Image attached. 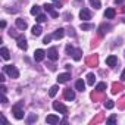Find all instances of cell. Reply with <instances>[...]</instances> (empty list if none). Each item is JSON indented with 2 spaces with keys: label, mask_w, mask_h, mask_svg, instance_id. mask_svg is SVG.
Wrapping results in <instances>:
<instances>
[{
  "label": "cell",
  "mask_w": 125,
  "mask_h": 125,
  "mask_svg": "<svg viewBox=\"0 0 125 125\" xmlns=\"http://www.w3.org/2000/svg\"><path fill=\"white\" fill-rule=\"evenodd\" d=\"M3 72L8 74L10 78H18V77H19V71H18L13 65H6V66H3Z\"/></svg>",
  "instance_id": "cell-1"
},
{
  "label": "cell",
  "mask_w": 125,
  "mask_h": 125,
  "mask_svg": "<svg viewBox=\"0 0 125 125\" xmlns=\"http://www.w3.org/2000/svg\"><path fill=\"white\" fill-rule=\"evenodd\" d=\"M21 106H22V103H18V104L12 106V113H13V116L16 119H22L24 118V110H22Z\"/></svg>",
  "instance_id": "cell-2"
},
{
  "label": "cell",
  "mask_w": 125,
  "mask_h": 125,
  "mask_svg": "<svg viewBox=\"0 0 125 125\" xmlns=\"http://www.w3.org/2000/svg\"><path fill=\"white\" fill-rule=\"evenodd\" d=\"M53 109L57 110V112H60L62 115H68V107L65 104H62L60 102H54L53 103Z\"/></svg>",
  "instance_id": "cell-3"
},
{
  "label": "cell",
  "mask_w": 125,
  "mask_h": 125,
  "mask_svg": "<svg viewBox=\"0 0 125 125\" xmlns=\"http://www.w3.org/2000/svg\"><path fill=\"white\" fill-rule=\"evenodd\" d=\"M47 57L50 59V60H57V57H59V54H57V49L56 47H50L49 50H47Z\"/></svg>",
  "instance_id": "cell-4"
},
{
  "label": "cell",
  "mask_w": 125,
  "mask_h": 125,
  "mask_svg": "<svg viewBox=\"0 0 125 125\" xmlns=\"http://www.w3.org/2000/svg\"><path fill=\"white\" fill-rule=\"evenodd\" d=\"M80 18H81L83 21H90V19H91V13H90V10L85 9V8H83V9L80 10Z\"/></svg>",
  "instance_id": "cell-5"
},
{
  "label": "cell",
  "mask_w": 125,
  "mask_h": 125,
  "mask_svg": "<svg viewBox=\"0 0 125 125\" xmlns=\"http://www.w3.org/2000/svg\"><path fill=\"white\" fill-rule=\"evenodd\" d=\"M116 63H118V57H116V56L110 54V56H107V57H106V65H107V66L113 68Z\"/></svg>",
  "instance_id": "cell-6"
},
{
  "label": "cell",
  "mask_w": 125,
  "mask_h": 125,
  "mask_svg": "<svg viewBox=\"0 0 125 125\" xmlns=\"http://www.w3.org/2000/svg\"><path fill=\"white\" fill-rule=\"evenodd\" d=\"M44 56H46V52L41 50V49H37V50L34 52V59H35L37 62H41V60L44 59Z\"/></svg>",
  "instance_id": "cell-7"
},
{
  "label": "cell",
  "mask_w": 125,
  "mask_h": 125,
  "mask_svg": "<svg viewBox=\"0 0 125 125\" xmlns=\"http://www.w3.org/2000/svg\"><path fill=\"white\" fill-rule=\"evenodd\" d=\"M69 78H71V74H69V72L59 74V77H57V83H59V84H62V83H66Z\"/></svg>",
  "instance_id": "cell-8"
},
{
  "label": "cell",
  "mask_w": 125,
  "mask_h": 125,
  "mask_svg": "<svg viewBox=\"0 0 125 125\" xmlns=\"http://www.w3.org/2000/svg\"><path fill=\"white\" fill-rule=\"evenodd\" d=\"M46 122H47V124H59V122H60V119H59V116H57V115H47Z\"/></svg>",
  "instance_id": "cell-9"
},
{
  "label": "cell",
  "mask_w": 125,
  "mask_h": 125,
  "mask_svg": "<svg viewBox=\"0 0 125 125\" xmlns=\"http://www.w3.org/2000/svg\"><path fill=\"white\" fill-rule=\"evenodd\" d=\"M18 47L22 49V50H27V49H28V44H27L25 37H19V38H18Z\"/></svg>",
  "instance_id": "cell-10"
},
{
  "label": "cell",
  "mask_w": 125,
  "mask_h": 125,
  "mask_svg": "<svg viewBox=\"0 0 125 125\" xmlns=\"http://www.w3.org/2000/svg\"><path fill=\"white\" fill-rule=\"evenodd\" d=\"M115 16H116V12H115V9H112V8L106 9V12H104V18H107V19H113Z\"/></svg>",
  "instance_id": "cell-11"
},
{
  "label": "cell",
  "mask_w": 125,
  "mask_h": 125,
  "mask_svg": "<svg viewBox=\"0 0 125 125\" xmlns=\"http://www.w3.org/2000/svg\"><path fill=\"white\" fill-rule=\"evenodd\" d=\"M65 35V30L63 28H59V30H56V32L53 34V38H56V40H60L62 37Z\"/></svg>",
  "instance_id": "cell-12"
},
{
  "label": "cell",
  "mask_w": 125,
  "mask_h": 125,
  "mask_svg": "<svg viewBox=\"0 0 125 125\" xmlns=\"http://www.w3.org/2000/svg\"><path fill=\"white\" fill-rule=\"evenodd\" d=\"M72 57H74V60H81V57H83V50L81 49H77V50H74V53H72Z\"/></svg>",
  "instance_id": "cell-13"
},
{
  "label": "cell",
  "mask_w": 125,
  "mask_h": 125,
  "mask_svg": "<svg viewBox=\"0 0 125 125\" xmlns=\"http://www.w3.org/2000/svg\"><path fill=\"white\" fill-rule=\"evenodd\" d=\"M65 99H66V100H74V99H75V93H74L71 88H66V90H65Z\"/></svg>",
  "instance_id": "cell-14"
},
{
  "label": "cell",
  "mask_w": 125,
  "mask_h": 125,
  "mask_svg": "<svg viewBox=\"0 0 125 125\" xmlns=\"http://www.w3.org/2000/svg\"><path fill=\"white\" fill-rule=\"evenodd\" d=\"M53 8H54V6H52V5H44V9H46L47 12H50L53 18H57V16H59V13H57V12H54V10H53Z\"/></svg>",
  "instance_id": "cell-15"
},
{
  "label": "cell",
  "mask_w": 125,
  "mask_h": 125,
  "mask_svg": "<svg viewBox=\"0 0 125 125\" xmlns=\"http://www.w3.org/2000/svg\"><path fill=\"white\" fill-rule=\"evenodd\" d=\"M75 88H77L78 91H84V90H85V83H84L83 80H78V81L75 83Z\"/></svg>",
  "instance_id": "cell-16"
},
{
  "label": "cell",
  "mask_w": 125,
  "mask_h": 125,
  "mask_svg": "<svg viewBox=\"0 0 125 125\" xmlns=\"http://www.w3.org/2000/svg\"><path fill=\"white\" fill-rule=\"evenodd\" d=\"M16 27H18L21 31H24V30L27 28V22H25L24 19H21V18H19V19H16Z\"/></svg>",
  "instance_id": "cell-17"
},
{
  "label": "cell",
  "mask_w": 125,
  "mask_h": 125,
  "mask_svg": "<svg viewBox=\"0 0 125 125\" xmlns=\"http://www.w3.org/2000/svg\"><path fill=\"white\" fill-rule=\"evenodd\" d=\"M0 53H2V57H3L5 60H8V59L10 57V53H9V50H8L6 47H2V50H0Z\"/></svg>",
  "instance_id": "cell-18"
},
{
  "label": "cell",
  "mask_w": 125,
  "mask_h": 125,
  "mask_svg": "<svg viewBox=\"0 0 125 125\" xmlns=\"http://www.w3.org/2000/svg\"><path fill=\"white\" fill-rule=\"evenodd\" d=\"M94 81H96V75L94 74H88L87 75V84L88 85H94Z\"/></svg>",
  "instance_id": "cell-19"
},
{
  "label": "cell",
  "mask_w": 125,
  "mask_h": 125,
  "mask_svg": "<svg viewBox=\"0 0 125 125\" xmlns=\"http://www.w3.org/2000/svg\"><path fill=\"white\" fill-rule=\"evenodd\" d=\"M57 90H59V87H57V85H53V87H50L49 96H50V97H54V96L57 94Z\"/></svg>",
  "instance_id": "cell-20"
},
{
  "label": "cell",
  "mask_w": 125,
  "mask_h": 125,
  "mask_svg": "<svg viewBox=\"0 0 125 125\" xmlns=\"http://www.w3.org/2000/svg\"><path fill=\"white\" fill-rule=\"evenodd\" d=\"M32 34H34L35 37L40 35V34H41V27H40V25H34V27H32Z\"/></svg>",
  "instance_id": "cell-21"
},
{
  "label": "cell",
  "mask_w": 125,
  "mask_h": 125,
  "mask_svg": "<svg viewBox=\"0 0 125 125\" xmlns=\"http://www.w3.org/2000/svg\"><path fill=\"white\" fill-rule=\"evenodd\" d=\"M106 90V83H99L97 85H96V91H104Z\"/></svg>",
  "instance_id": "cell-22"
},
{
  "label": "cell",
  "mask_w": 125,
  "mask_h": 125,
  "mask_svg": "<svg viewBox=\"0 0 125 125\" xmlns=\"http://www.w3.org/2000/svg\"><path fill=\"white\" fill-rule=\"evenodd\" d=\"M90 3H91V6H93L94 9H100V6H102L100 0H90Z\"/></svg>",
  "instance_id": "cell-23"
},
{
  "label": "cell",
  "mask_w": 125,
  "mask_h": 125,
  "mask_svg": "<svg viewBox=\"0 0 125 125\" xmlns=\"http://www.w3.org/2000/svg\"><path fill=\"white\" fill-rule=\"evenodd\" d=\"M31 15H40V6H32L31 8Z\"/></svg>",
  "instance_id": "cell-24"
},
{
  "label": "cell",
  "mask_w": 125,
  "mask_h": 125,
  "mask_svg": "<svg viewBox=\"0 0 125 125\" xmlns=\"http://www.w3.org/2000/svg\"><path fill=\"white\" fill-rule=\"evenodd\" d=\"M109 28H110L109 25H102V27L99 28V34H100V35H104V30H109Z\"/></svg>",
  "instance_id": "cell-25"
},
{
  "label": "cell",
  "mask_w": 125,
  "mask_h": 125,
  "mask_svg": "<svg viewBox=\"0 0 125 125\" xmlns=\"http://www.w3.org/2000/svg\"><path fill=\"white\" fill-rule=\"evenodd\" d=\"M113 106H115V103H113L112 100H107V102L104 103V107H106V109H112Z\"/></svg>",
  "instance_id": "cell-26"
},
{
  "label": "cell",
  "mask_w": 125,
  "mask_h": 125,
  "mask_svg": "<svg viewBox=\"0 0 125 125\" xmlns=\"http://www.w3.org/2000/svg\"><path fill=\"white\" fill-rule=\"evenodd\" d=\"M46 21V16L44 15H37V22L38 24H41V22H44Z\"/></svg>",
  "instance_id": "cell-27"
},
{
  "label": "cell",
  "mask_w": 125,
  "mask_h": 125,
  "mask_svg": "<svg viewBox=\"0 0 125 125\" xmlns=\"http://www.w3.org/2000/svg\"><path fill=\"white\" fill-rule=\"evenodd\" d=\"M66 53H68V54H72V53H74V47H72L71 44L66 46Z\"/></svg>",
  "instance_id": "cell-28"
},
{
  "label": "cell",
  "mask_w": 125,
  "mask_h": 125,
  "mask_svg": "<svg viewBox=\"0 0 125 125\" xmlns=\"http://www.w3.org/2000/svg\"><path fill=\"white\" fill-rule=\"evenodd\" d=\"M34 121H37V115H35V113H34V115H31V116L28 118V121H27V122H28V124H31V122H34Z\"/></svg>",
  "instance_id": "cell-29"
},
{
  "label": "cell",
  "mask_w": 125,
  "mask_h": 125,
  "mask_svg": "<svg viewBox=\"0 0 125 125\" xmlns=\"http://www.w3.org/2000/svg\"><path fill=\"white\" fill-rule=\"evenodd\" d=\"M50 40H52V35H46V37H44V40H43V43H44V44H47V43H50Z\"/></svg>",
  "instance_id": "cell-30"
},
{
  "label": "cell",
  "mask_w": 125,
  "mask_h": 125,
  "mask_svg": "<svg viewBox=\"0 0 125 125\" xmlns=\"http://www.w3.org/2000/svg\"><path fill=\"white\" fill-rule=\"evenodd\" d=\"M115 121H116V118H115V115H113V116H110L106 122H107V124H115Z\"/></svg>",
  "instance_id": "cell-31"
},
{
  "label": "cell",
  "mask_w": 125,
  "mask_h": 125,
  "mask_svg": "<svg viewBox=\"0 0 125 125\" xmlns=\"http://www.w3.org/2000/svg\"><path fill=\"white\" fill-rule=\"evenodd\" d=\"M91 28V25H88V24H81V30H90Z\"/></svg>",
  "instance_id": "cell-32"
},
{
  "label": "cell",
  "mask_w": 125,
  "mask_h": 125,
  "mask_svg": "<svg viewBox=\"0 0 125 125\" xmlns=\"http://www.w3.org/2000/svg\"><path fill=\"white\" fill-rule=\"evenodd\" d=\"M2 103H8V99H6L5 94H3V97H2Z\"/></svg>",
  "instance_id": "cell-33"
},
{
  "label": "cell",
  "mask_w": 125,
  "mask_h": 125,
  "mask_svg": "<svg viewBox=\"0 0 125 125\" xmlns=\"http://www.w3.org/2000/svg\"><path fill=\"white\" fill-rule=\"evenodd\" d=\"M124 2H125V0H115L116 5H121V3H124Z\"/></svg>",
  "instance_id": "cell-34"
},
{
  "label": "cell",
  "mask_w": 125,
  "mask_h": 125,
  "mask_svg": "<svg viewBox=\"0 0 125 125\" xmlns=\"http://www.w3.org/2000/svg\"><path fill=\"white\" fill-rule=\"evenodd\" d=\"M121 80L125 81V69H124V72H122V75H121Z\"/></svg>",
  "instance_id": "cell-35"
},
{
  "label": "cell",
  "mask_w": 125,
  "mask_h": 125,
  "mask_svg": "<svg viewBox=\"0 0 125 125\" xmlns=\"http://www.w3.org/2000/svg\"><path fill=\"white\" fill-rule=\"evenodd\" d=\"M0 81H2V83H5V75H3V74L0 75Z\"/></svg>",
  "instance_id": "cell-36"
}]
</instances>
